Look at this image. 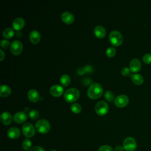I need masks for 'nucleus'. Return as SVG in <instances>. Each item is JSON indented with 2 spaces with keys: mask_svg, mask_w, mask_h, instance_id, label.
I'll return each mask as SVG.
<instances>
[{
  "mask_svg": "<svg viewBox=\"0 0 151 151\" xmlns=\"http://www.w3.org/2000/svg\"><path fill=\"white\" fill-rule=\"evenodd\" d=\"M22 131L24 135L27 137H32L35 132V128L34 126L29 122L25 123L22 125Z\"/></svg>",
  "mask_w": 151,
  "mask_h": 151,
  "instance_id": "7",
  "label": "nucleus"
},
{
  "mask_svg": "<svg viewBox=\"0 0 151 151\" xmlns=\"http://www.w3.org/2000/svg\"><path fill=\"white\" fill-rule=\"evenodd\" d=\"M27 117H28V115L25 111H20L14 114L13 116V119L15 123H21L27 120Z\"/></svg>",
  "mask_w": 151,
  "mask_h": 151,
  "instance_id": "10",
  "label": "nucleus"
},
{
  "mask_svg": "<svg viewBox=\"0 0 151 151\" xmlns=\"http://www.w3.org/2000/svg\"><path fill=\"white\" fill-rule=\"evenodd\" d=\"M104 96L106 99L109 101H112L114 99V94L112 91H110V90H107L106 91L105 94H104Z\"/></svg>",
  "mask_w": 151,
  "mask_h": 151,
  "instance_id": "26",
  "label": "nucleus"
},
{
  "mask_svg": "<svg viewBox=\"0 0 151 151\" xmlns=\"http://www.w3.org/2000/svg\"><path fill=\"white\" fill-rule=\"evenodd\" d=\"M143 61L146 64L151 63V54H146L143 57Z\"/></svg>",
  "mask_w": 151,
  "mask_h": 151,
  "instance_id": "29",
  "label": "nucleus"
},
{
  "mask_svg": "<svg viewBox=\"0 0 151 151\" xmlns=\"http://www.w3.org/2000/svg\"><path fill=\"white\" fill-rule=\"evenodd\" d=\"M95 110L99 115H104L109 110V106L106 101L103 100L99 101L95 106Z\"/></svg>",
  "mask_w": 151,
  "mask_h": 151,
  "instance_id": "6",
  "label": "nucleus"
},
{
  "mask_svg": "<svg viewBox=\"0 0 151 151\" xmlns=\"http://www.w3.org/2000/svg\"><path fill=\"white\" fill-rule=\"evenodd\" d=\"M123 150H124L123 147L120 145L116 146L114 149V151H123Z\"/></svg>",
  "mask_w": 151,
  "mask_h": 151,
  "instance_id": "34",
  "label": "nucleus"
},
{
  "mask_svg": "<svg viewBox=\"0 0 151 151\" xmlns=\"http://www.w3.org/2000/svg\"><path fill=\"white\" fill-rule=\"evenodd\" d=\"M29 116L32 119H36L39 117V112L36 110H32L29 113Z\"/></svg>",
  "mask_w": 151,
  "mask_h": 151,
  "instance_id": "28",
  "label": "nucleus"
},
{
  "mask_svg": "<svg viewBox=\"0 0 151 151\" xmlns=\"http://www.w3.org/2000/svg\"><path fill=\"white\" fill-rule=\"evenodd\" d=\"M29 37L32 44H37L40 40V34L37 30H32L30 32Z\"/></svg>",
  "mask_w": 151,
  "mask_h": 151,
  "instance_id": "18",
  "label": "nucleus"
},
{
  "mask_svg": "<svg viewBox=\"0 0 151 151\" xmlns=\"http://www.w3.org/2000/svg\"><path fill=\"white\" fill-rule=\"evenodd\" d=\"M0 53H1V56H0V60L2 61L4 58H5V54L2 49L0 50Z\"/></svg>",
  "mask_w": 151,
  "mask_h": 151,
  "instance_id": "35",
  "label": "nucleus"
},
{
  "mask_svg": "<svg viewBox=\"0 0 151 151\" xmlns=\"http://www.w3.org/2000/svg\"><path fill=\"white\" fill-rule=\"evenodd\" d=\"M20 130L16 127H11L10 129H8L7 132L8 136L11 139H16L18 138L20 136Z\"/></svg>",
  "mask_w": 151,
  "mask_h": 151,
  "instance_id": "14",
  "label": "nucleus"
},
{
  "mask_svg": "<svg viewBox=\"0 0 151 151\" xmlns=\"http://www.w3.org/2000/svg\"><path fill=\"white\" fill-rule=\"evenodd\" d=\"M131 78L133 82L137 85H140L142 84L144 81L143 76L139 74H133L131 75Z\"/></svg>",
  "mask_w": 151,
  "mask_h": 151,
  "instance_id": "21",
  "label": "nucleus"
},
{
  "mask_svg": "<svg viewBox=\"0 0 151 151\" xmlns=\"http://www.w3.org/2000/svg\"><path fill=\"white\" fill-rule=\"evenodd\" d=\"M103 92L101 86L97 83H93L88 88L87 95L91 99H96L100 97Z\"/></svg>",
  "mask_w": 151,
  "mask_h": 151,
  "instance_id": "1",
  "label": "nucleus"
},
{
  "mask_svg": "<svg viewBox=\"0 0 151 151\" xmlns=\"http://www.w3.org/2000/svg\"><path fill=\"white\" fill-rule=\"evenodd\" d=\"M123 147L126 151H134L137 148L136 141L132 137H127L123 141Z\"/></svg>",
  "mask_w": 151,
  "mask_h": 151,
  "instance_id": "5",
  "label": "nucleus"
},
{
  "mask_svg": "<svg viewBox=\"0 0 151 151\" xmlns=\"http://www.w3.org/2000/svg\"><path fill=\"white\" fill-rule=\"evenodd\" d=\"M109 40L112 45L114 46L120 45L123 41V38L122 34L117 31H111L109 34Z\"/></svg>",
  "mask_w": 151,
  "mask_h": 151,
  "instance_id": "3",
  "label": "nucleus"
},
{
  "mask_svg": "<svg viewBox=\"0 0 151 151\" xmlns=\"http://www.w3.org/2000/svg\"><path fill=\"white\" fill-rule=\"evenodd\" d=\"M71 109L73 112L75 113H78L81 110V106L77 103H73L71 105Z\"/></svg>",
  "mask_w": 151,
  "mask_h": 151,
  "instance_id": "25",
  "label": "nucleus"
},
{
  "mask_svg": "<svg viewBox=\"0 0 151 151\" xmlns=\"http://www.w3.org/2000/svg\"><path fill=\"white\" fill-rule=\"evenodd\" d=\"M94 33L97 37L99 38H102L106 35V31L103 26L97 25L95 27L94 29Z\"/></svg>",
  "mask_w": 151,
  "mask_h": 151,
  "instance_id": "19",
  "label": "nucleus"
},
{
  "mask_svg": "<svg viewBox=\"0 0 151 151\" xmlns=\"http://www.w3.org/2000/svg\"><path fill=\"white\" fill-rule=\"evenodd\" d=\"M115 53H116V49L114 47H109L106 50V55L107 57H113Z\"/></svg>",
  "mask_w": 151,
  "mask_h": 151,
  "instance_id": "27",
  "label": "nucleus"
},
{
  "mask_svg": "<svg viewBox=\"0 0 151 151\" xmlns=\"http://www.w3.org/2000/svg\"><path fill=\"white\" fill-rule=\"evenodd\" d=\"M51 151H57V150H51Z\"/></svg>",
  "mask_w": 151,
  "mask_h": 151,
  "instance_id": "36",
  "label": "nucleus"
},
{
  "mask_svg": "<svg viewBox=\"0 0 151 151\" xmlns=\"http://www.w3.org/2000/svg\"><path fill=\"white\" fill-rule=\"evenodd\" d=\"M2 34L5 38H10L14 35V31L11 28L7 27L3 30Z\"/></svg>",
  "mask_w": 151,
  "mask_h": 151,
  "instance_id": "22",
  "label": "nucleus"
},
{
  "mask_svg": "<svg viewBox=\"0 0 151 151\" xmlns=\"http://www.w3.org/2000/svg\"><path fill=\"white\" fill-rule=\"evenodd\" d=\"M61 19L63 22H64L66 24H70L73 23L74 21V17L72 13L68 12V11H65L62 13L61 15Z\"/></svg>",
  "mask_w": 151,
  "mask_h": 151,
  "instance_id": "12",
  "label": "nucleus"
},
{
  "mask_svg": "<svg viewBox=\"0 0 151 151\" xmlns=\"http://www.w3.org/2000/svg\"><path fill=\"white\" fill-rule=\"evenodd\" d=\"M30 151H45V150L42 147L40 146H35L32 148H31Z\"/></svg>",
  "mask_w": 151,
  "mask_h": 151,
  "instance_id": "33",
  "label": "nucleus"
},
{
  "mask_svg": "<svg viewBox=\"0 0 151 151\" xmlns=\"http://www.w3.org/2000/svg\"><path fill=\"white\" fill-rule=\"evenodd\" d=\"M28 99L32 102L37 101L40 99L39 93L35 89H30L27 93Z\"/></svg>",
  "mask_w": 151,
  "mask_h": 151,
  "instance_id": "17",
  "label": "nucleus"
},
{
  "mask_svg": "<svg viewBox=\"0 0 151 151\" xmlns=\"http://www.w3.org/2000/svg\"><path fill=\"white\" fill-rule=\"evenodd\" d=\"M1 122L5 125H8L11 124L12 120V117L9 112L4 111L1 113L0 117Z\"/></svg>",
  "mask_w": 151,
  "mask_h": 151,
  "instance_id": "13",
  "label": "nucleus"
},
{
  "mask_svg": "<svg viewBox=\"0 0 151 151\" xmlns=\"http://www.w3.org/2000/svg\"><path fill=\"white\" fill-rule=\"evenodd\" d=\"M141 63L137 58L133 59L130 63V70L133 73L139 71L141 68Z\"/></svg>",
  "mask_w": 151,
  "mask_h": 151,
  "instance_id": "15",
  "label": "nucleus"
},
{
  "mask_svg": "<svg viewBox=\"0 0 151 151\" xmlns=\"http://www.w3.org/2000/svg\"><path fill=\"white\" fill-rule=\"evenodd\" d=\"M80 97V91L76 88H70L67 89L64 94L65 101L72 103L76 101Z\"/></svg>",
  "mask_w": 151,
  "mask_h": 151,
  "instance_id": "2",
  "label": "nucleus"
},
{
  "mask_svg": "<svg viewBox=\"0 0 151 151\" xmlns=\"http://www.w3.org/2000/svg\"><path fill=\"white\" fill-rule=\"evenodd\" d=\"M31 145H32L31 141L29 139H26L22 142V149L24 150H28L31 149Z\"/></svg>",
  "mask_w": 151,
  "mask_h": 151,
  "instance_id": "24",
  "label": "nucleus"
},
{
  "mask_svg": "<svg viewBox=\"0 0 151 151\" xmlns=\"http://www.w3.org/2000/svg\"><path fill=\"white\" fill-rule=\"evenodd\" d=\"M11 88L6 84H1L0 86V96L1 97H6L11 94Z\"/></svg>",
  "mask_w": 151,
  "mask_h": 151,
  "instance_id": "20",
  "label": "nucleus"
},
{
  "mask_svg": "<svg viewBox=\"0 0 151 151\" xmlns=\"http://www.w3.org/2000/svg\"><path fill=\"white\" fill-rule=\"evenodd\" d=\"M129 103V98L124 94H120L114 99V104L119 107L126 106Z\"/></svg>",
  "mask_w": 151,
  "mask_h": 151,
  "instance_id": "9",
  "label": "nucleus"
},
{
  "mask_svg": "<svg viewBox=\"0 0 151 151\" xmlns=\"http://www.w3.org/2000/svg\"><path fill=\"white\" fill-rule=\"evenodd\" d=\"M98 151H113V149L110 146L103 145L99 147Z\"/></svg>",
  "mask_w": 151,
  "mask_h": 151,
  "instance_id": "30",
  "label": "nucleus"
},
{
  "mask_svg": "<svg viewBox=\"0 0 151 151\" xmlns=\"http://www.w3.org/2000/svg\"><path fill=\"white\" fill-rule=\"evenodd\" d=\"M121 73L124 76H127L130 74V70L128 67H123L121 70Z\"/></svg>",
  "mask_w": 151,
  "mask_h": 151,
  "instance_id": "31",
  "label": "nucleus"
},
{
  "mask_svg": "<svg viewBox=\"0 0 151 151\" xmlns=\"http://www.w3.org/2000/svg\"><path fill=\"white\" fill-rule=\"evenodd\" d=\"M9 45V41L7 40L4 39L1 42V46L3 48H6L8 47Z\"/></svg>",
  "mask_w": 151,
  "mask_h": 151,
  "instance_id": "32",
  "label": "nucleus"
},
{
  "mask_svg": "<svg viewBox=\"0 0 151 151\" xmlns=\"http://www.w3.org/2000/svg\"><path fill=\"white\" fill-rule=\"evenodd\" d=\"M25 25V21L21 17H17L12 22L13 28L16 30L21 29Z\"/></svg>",
  "mask_w": 151,
  "mask_h": 151,
  "instance_id": "16",
  "label": "nucleus"
},
{
  "mask_svg": "<svg viewBox=\"0 0 151 151\" xmlns=\"http://www.w3.org/2000/svg\"><path fill=\"white\" fill-rule=\"evenodd\" d=\"M60 82L62 84V85L64 86H67L70 83V77L68 74H63L60 77Z\"/></svg>",
  "mask_w": 151,
  "mask_h": 151,
  "instance_id": "23",
  "label": "nucleus"
},
{
  "mask_svg": "<svg viewBox=\"0 0 151 151\" xmlns=\"http://www.w3.org/2000/svg\"><path fill=\"white\" fill-rule=\"evenodd\" d=\"M23 48L22 42L19 40H14L11 44L10 50L11 52L14 55L19 54Z\"/></svg>",
  "mask_w": 151,
  "mask_h": 151,
  "instance_id": "8",
  "label": "nucleus"
},
{
  "mask_svg": "<svg viewBox=\"0 0 151 151\" xmlns=\"http://www.w3.org/2000/svg\"><path fill=\"white\" fill-rule=\"evenodd\" d=\"M35 128L39 133L45 134L50 130V124L49 122L45 119H40L36 122Z\"/></svg>",
  "mask_w": 151,
  "mask_h": 151,
  "instance_id": "4",
  "label": "nucleus"
},
{
  "mask_svg": "<svg viewBox=\"0 0 151 151\" xmlns=\"http://www.w3.org/2000/svg\"><path fill=\"white\" fill-rule=\"evenodd\" d=\"M63 91H64L63 87L59 84L53 85L50 87V92L51 94L55 97L60 96L63 93Z\"/></svg>",
  "mask_w": 151,
  "mask_h": 151,
  "instance_id": "11",
  "label": "nucleus"
}]
</instances>
